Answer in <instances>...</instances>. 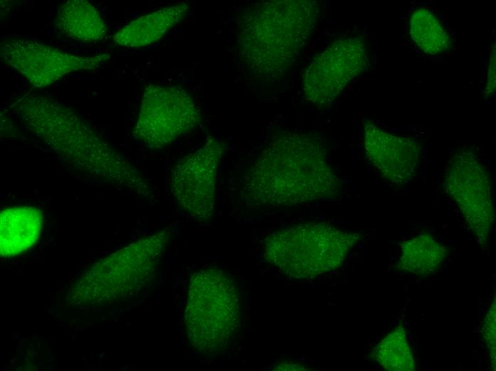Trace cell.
<instances>
[{"instance_id":"obj_3","label":"cell","mask_w":496,"mask_h":371,"mask_svg":"<svg viewBox=\"0 0 496 371\" xmlns=\"http://www.w3.org/2000/svg\"><path fill=\"white\" fill-rule=\"evenodd\" d=\"M321 11L311 0H273L244 9L237 23V50L249 72L279 80L305 49Z\"/></svg>"},{"instance_id":"obj_21","label":"cell","mask_w":496,"mask_h":371,"mask_svg":"<svg viewBox=\"0 0 496 371\" xmlns=\"http://www.w3.org/2000/svg\"><path fill=\"white\" fill-rule=\"evenodd\" d=\"M275 370H304V368L299 365H295V364H291V363H288V364L283 363V364L279 365L278 367H277L275 368Z\"/></svg>"},{"instance_id":"obj_17","label":"cell","mask_w":496,"mask_h":371,"mask_svg":"<svg viewBox=\"0 0 496 371\" xmlns=\"http://www.w3.org/2000/svg\"><path fill=\"white\" fill-rule=\"evenodd\" d=\"M412 41L428 55L445 53L452 46L451 38L435 13L427 8L414 10L409 19Z\"/></svg>"},{"instance_id":"obj_7","label":"cell","mask_w":496,"mask_h":371,"mask_svg":"<svg viewBox=\"0 0 496 371\" xmlns=\"http://www.w3.org/2000/svg\"><path fill=\"white\" fill-rule=\"evenodd\" d=\"M201 121L200 111L186 90L150 84L143 93L133 135L147 148L160 149L196 128Z\"/></svg>"},{"instance_id":"obj_13","label":"cell","mask_w":496,"mask_h":371,"mask_svg":"<svg viewBox=\"0 0 496 371\" xmlns=\"http://www.w3.org/2000/svg\"><path fill=\"white\" fill-rule=\"evenodd\" d=\"M41 210L34 206H15L0 214V254L4 258L21 254L33 247L42 229Z\"/></svg>"},{"instance_id":"obj_4","label":"cell","mask_w":496,"mask_h":371,"mask_svg":"<svg viewBox=\"0 0 496 371\" xmlns=\"http://www.w3.org/2000/svg\"><path fill=\"white\" fill-rule=\"evenodd\" d=\"M185 331L190 344L207 356L222 354L241 327V300L234 279L217 268L194 273L188 285Z\"/></svg>"},{"instance_id":"obj_6","label":"cell","mask_w":496,"mask_h":371,"mask_svg":"<svg viewBox=\"0 0 496 371\" xmlns=\"http://www.w3.org/2000/svg\"><path fill=\"white\" fill-rule=\"evenodd\" d=\"M361 236L326 223H301L269 235L264 258L288 277L313 278L339 268Z\"/></svg>"},{"instance_id":"obj_16","label":"cell","mask_w":496,"mask_h":371,"mask_svg":"<svg viewBox=\"0 0 496 371\" xmlns=\"http://www.w3.org/2000/svg\"><path fill=\"white\" fill-rule=\"evenodd\" d=\"M447 254V248L435 238L420 234L401 244L397 267L406 274L427 276L438 270Z\"/></svg>"},{"instance_id":"obj_15","label":"cell","mask_w":496,"mask_h":371,"mask_svg":"<svg viewBox=\"0 0 496 371\" xmlns=\"http://www.w3.org/2000/svg\"><path fill=\"white\" fill-rule=\"evenodd\" d=\"M54 24L63 35L86 43L103 40L108 26L98 9L86 0H68L57 11Z\"/></svg>"},{"instance_id":"obj_2","label":"cell","mask_w":496,"mask_h":371,"mask_svg":"<svg viewBox=\"0 0 496 371\" xmlns=\"http://www.w3.org/2000/svg\"><path fill=\"white\" fill-rule=\"evenodd\" d=\"M10 107L30 132L71 167L140 196L151 195L150 186L139 170L68 106L28 92Z\"/></svg>"},{"instance_id":"obj_9","label":"cell","mask_w":496,"mask_h":371,"mask_svg":"<svg viewBox=\"0 0 496 371\" xmlns=\"http://www.w3.org/2000/svg\"><path fill=\"white\" fill-rule=\"evenodd\" d=\"M368 54L360 37L334 41L317 54L302 76L305 98L319 107L329 106L366 67Z\"/></svg>"},{"instance_id":"obj_12","label":"cell","mask_w":496,"mask_h":371,"mask_svg":"<svg viewBox=\"0 0 496 371\" xmlns=\"http://www.w3.org/2000/svg\"><path fill=\"white\" fill-rule=\"evenodd\" d=\"M363 144L371 163L391 184L405 185L415 176L421 148L412 138L393 135L366 120Z\"/></svg>"},{"instance_id":"obj_1","label":"cell","mask_w":496,"mask_h":371,"mask_svg":"<svg viewBox=\"0 0 496 371\" xmlns=\"http://www.w3.org/2000/svg\"><path fill=\"white\" fill-rule=\"evenodd\" d=\"M327 157L319 133L280 131L248 170L242 196L252 205L274 207L336 197L341 185Z\"/></svg>"},{"instance_id":"obj_5","label":"cell","mask_w":496,"mask_h":371,"mask_svg":"<svg viewBox=\"0 0 496 371\" xmlns=\"http://www.w3.org/2000/svg\"><path fill=\"white\" fill-rule=\"evenodd\" d=\"M172 236L167 227L92 264L71 288L68 300L93 305L134 294L153 277Z\"/></svg>"},{"instance_id":"obj_11","label":"cell","mask_w":496,"mask_h":371,"mask_svg":"<svg viewBox=\"0 0 496 371\" xmlns=\"http://www.w3.org/2000/svg\"><path fill=\"white\" fill-rule=\"evenodd\" d=\"M4 61L37 88L50 86L66 75L94 71L110 58L109 54L79 56L30 39H12L1 47Z\"/></svg>"},{"instance_id":"obj_19","label":"cell","mask_w":496,"mask_h":371,"mask_svg":"<svg viewBox=\"0 0 496 371\" xmlns=\"http://www.w3.org/2000/svg\"><path fill=\"white\" fill-rule=\"evenodd\" d=\"M496 304H495V297H494L493 300L490 305L486 315L485 317L483 327H482V335L484 340L485 342L487 348L488 350V354L490 359L491 365L492 369L495 370V352H496V327H495V318H496Z\"/></svg>"},{"instance_id":"obj_10","label":"cell","mask_w":496,"mask_h":371,"mask_svg":"<svg viewBox=\"0 0 496 371\" xmlns=\"http://www.w3.org/2000/svg\"><path fill=\"white\" fill-rule=\"evenodd\" d=\"M223 148L209 137L201 148L177 162L170 179V191L185 212L198 220L212 216L216 204L217 178Z\"/></svg>"},{"instance_id":"obj_18","label":"cell","mask_w":496,"mask_h":371,"mask_svg":"<svg viewBox=\"0 0 496 371\" xmlns=\"http://www.w3.org/2000/svg\"><path fill=\"white\" fill-rule=\"evenodd\" d=\"M376 362L388 371H413L415 360L406 330L400 325L388 332L375 347Z\"/></svg>"},{"instance_id":"obj_14","label":"cell","mask_w":496,"mask_h":371,"mask_svg":"<svg viewBox=\"0 0 496 371\" xmlns=\"http://www.w3.org/2000/svg\"><path fill=\"white\" fill-rule=\"evenodd\" d=\"M189 5L178 3L136 18L121 28L114 36V43L120 46L140 48L162 38L187 15Z\"/></svg>"},{"instance_id":"obj_20","label":"cell","mask_w":496,"mask_h":371,"mask_svg":"<svg viewBox=\"0 0 496 371\" xmlns=\"http://www.w3.org/2000/svg\"><path fill=\"white\" fill-rule=\"evenodd\" d=\"M495 45L494 44L490 53L486 85L485 96L489 97L495 91Z\"/></svg>"},{"instance_id":"obj_8","label":"cell","mask_w":496,"mask_h":371,"mask_svg":"<svg viewBox=\"0 0 496 371\" xmlns=\"http://www.w3.org/2000/svg\"><path fill=\"white\" fill-rule=\"evenodd\" d=\"M443 187L457 204L481 245L487 243L495 221L489 172L475 151L458 150L445 172Z\"/></svg>"}]
</instances>
